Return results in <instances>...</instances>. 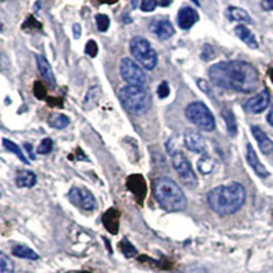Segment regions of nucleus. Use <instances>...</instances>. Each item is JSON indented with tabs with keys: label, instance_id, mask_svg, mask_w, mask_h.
<instances>
[{
	"label": "nucleus",
	"instance_id": "f257e3e1",
	"mask_svg": "<svg viewBox=\"0 0 273 273\" xmlns=\"http://www.w3.org/2000/svg\"><path fill=\"white\" fill-rule=\"evenodd\" d=\"M210 81L218 88L223 89L250 93L258 86V73L247 62L231 60L220 62L209 69Z\"/></svg>",
	"mask_w": 273,
	"mask_h": 273
},
{
	"label": "nucleus",
	"instance_id": "f03ea898",
	"mask_svg": "<svg viewBox=\"0 0 273 273\" xmlns=\"http://www.w3.org/2000/svg\"><path fill=\"white\" fill-rule=\"evenodd\" d=\"M209 208L220 216H231L240 210L246 201V190L240 183L221 184L214 187L206 195Z\"/></svg>",
	"mask_w": 273,
	"mask_h": 273
},
{
	"label": "nucleus",
	"instance_id": "7ed1b4c3",
	"mask_svg": "<svg viewBox=\"0 0 273 273\" xmlns=\"http://www.w3.org/2000/svg\"><path fill=\"white\" fill-rule=\"evenodd\" d=\"M153 195L157 204L167 212H180L187 206L183 190L171 178L160 176L153 180Z\"/></svg>",
	"mask_w": 273,
	"mask_h": 273
},
{
	"label": "nucleus",
	"instance_id": "20e7f679",
	"mask_svg": "<svg viewBox=\"0 0 273 273\" xmlns=\"http://www.w3.org/2000/svg\"><path fill=\"white\" fill-rule=\"evenodd\" d=\"M119 99L130 114L142 115L152 105V97L144 86L126 85L119 90Z\"/></svg>",
	"mask_w": 273,
	"mask_h": 273
},
{
	"label": "nucleus",
	"instance_id": "39448f33",
	"mask_svg": "<svg viewBox=\"0 0 273 273\" xmlns=\"http://www.w3.org/2000/svg\"><path fill=\"white\" fill-rule=\"evenodd\" d=\"M130 51L139 65L146 70H153L157 66V54L150 43L144 37H134L130 43Z\"/></svg>",
	"mask_w": 273,
	"mask_h": 273
},
{
	"label": "nucleus",
	"instance_id": "423d86ee",
	"mask_svg": "<svg viewBox=\"0 0 273 273\" xmlns=\"http://www.w3.org/2000/svg\"><path fill=\"white\" fill-rule=\"evenodd\" d=\"M186 118L195 124L198 129L204 130V131H212L216 127V122H214V116L210 112V109L201 101H194L190 103L186 107Z\"/></svg>",
	"mask_w": 273,
	"mask_h": 273
},
{
	"label": "nucleus",
	"instance_id": "0eeeda50",
	"mask_svg": "<svg viewBox=\"0 0 273 273\" xmlns=\"http://www.w3.org/2000/svg\"><path fill=\"white\" fill-rule=\"evenodd\" d=\"M171 153V160H172V164H174V168L176 169L179 178L183 180V183L189 187H194L197 186V176H195V172H194L193 167L186 156H184L180 150H169Z\"/></svg>",
	"mask_w": 273,
	"mask_h": 273
},
{
	"label": "nucleus",
	"instance_id": "6e6552de",
	"mask_svg": "<svg viewBox=\"0 0 273 273\" xmlns=\"http://www.w3.org/2000/svg\"><path fill=\"white\" fill-rule=\"evenodd\" d=\"M120 75L127 82V85H134V86H144L148 81L142 66L135 63L130 58H124L120 62Z\"/></svg>",
	"mask_w": 273,
	"mask_h": 273
},
{
	"label": "nucleus",
	"instance_id": "1a4fd4ad",
	"mask_svg": "<svg viewBox=\"0 0 273 273\" xmlns=\"http://www.w3.org/2000/svg\"><path fill=\"white\" fill-rule=\"evenodd\" d=\"M69 199L74 206L82 210H93L97 206L95 195L84 187H73L70 190Z\"/></svg>",
	"mask_w": 273,
	"mask_h": 273
},
{
	"label": "nucleus",
	"instance_id": "9d476101",
	"mask_svg": "<svg viewBox=\"0 0 273 273\" xmlns=\"http://www.w3.org/2000/svg\"><path fill=\"white\" fill-rule=\"evenodd\" d=\"M183 142L184 146L187 148L191 152H195V153H204L206 152V148L208 145L205 142V139L202 135L199 134L198 131L195 130H186L183 134Z\"/></svg>",
	"mask_w": 273,
	"mask_h": 273
},
{
	"label": "nucleus",
	"instance_id": "9b49d317",
	"mask_svg": "<svg viewBox=\"0 0 273 273\" xmlns=\"http://www.w3.org/2000/svg\"><path fill=\"white\" fill-rule=\"evenodd\" d=\"M149 30L160 40H168L175 35V29L168 20H154L150 22Z\"/></svg>",
	"mask_w": 273,
	"mask_h": 273
},
{
	"label": "nucleus",
	"instance_id": "f8f14e48",
	"mask_svg": "<svg viewBox=\"0 0 273 273\" xmlns=\"http://www.w3.org/2000/svg\"><path fill=\"white\" fill-rule=\"evenodd\" d=\"M269 103H270V95H269L268 90L265 89L261 93L248 100L246 105H244V108L251 114H261L262 111L268 108Z\"/></svg>",
	"mask_w": 273,
	"mask_h": 273
},
{
	"label": "nucleus",
	"instance_id": "ddd939ff",
	"mask_svg": "<svg viewBox=\"0 0 273 273\" xmlns=\"http://www.w3.org/2000/svg\"><path fill=\"white\" fill-rule=\"evenodd\" d=\"M199 17L198 13L191 9V7H183L180 9L178 13V25L180 29L187 30L190 28H193L197 22H198Z\"/></svg>",
	"mask_w": 273,
	"mask_h": 273
},
{
	"label": "nucleus",
	"instance_id": "4468645a",
	"mask_svg": "<svg viewBox=\"0 0 273 273\" xmlns=\"http://www.w3.org/2000/svg\"><path fill=\"white\" fill-rule=\"evenodd\" d=\"M246 159H247L248 165L253 168L254 172L258 175L259 178H268L269 171L265 168V165L259 161L258 157H257V154H255V150H254V148L250 144L246 145Z\"/></svg>",
	"mask_w": 273,
	"mask_h": 273
},
{
	"label": "nucleus",
	"instance_id": "2eb2a0df",
	"mask_svg": "<svg viewBox=\"0 0 273 273\" xmlns=\"http://www.w3.org/2000/svg\"><path fill=\"white\" fill-rule=\"evenodd\" d=\"M251 134L254 135L255 141L258 142L259 149L263 154H270L273 152V141L269 138L268 135L263 133L262 129L258 126H251Z\"/></svg>",
	"mask_w": 273,
	"mask_h": 273
},
{
	"label": "nucleus",
	"instance_id": "dca6fc26",
	"mask_svg": "<svg viewBox=\"0 0 273 273\" xmlns=\"http://www.w3.org/2000/svg\"><path fill=\"white\" fill-rule=\"evenodd\" d=\"M36 60H37V66H39V71H40L41 77L44 78L45 82L50 85L51 88H55L56 86V80H55L54 71L51 69L50 62L45 59L44 56H41V55H37Z\"/></svg>",
	"mask_w": 273,
	"mask_h": 273
},
{
	"label": "nucleus",
	"instance_id": "f3484780",
	"mask_svg": "<svg viewBox=\"0 0 273 273\" xmlns=\"http://www.w3.org/2000/svg\"><path fill=\"white\" fill-rule=\"evenodd\" d=\"M127 187H129L130 191L134 194L137 198H145L146 183H145L144 178L141 175H131V176H129V179H127Z\"/></svg>",
	"mask_w": 273,
	"mask_h": 273
},
{
	"label": "nucleus",
	"instance_id": "a211bd4d",
	"mask_svg": "<svg viewBox=\"0 0 273 273\" xmlns=\"http://www.w3.org/2000/svg\"><path fill=\"white\" fill-rule=\"evenodd\" d=\"M119 221H120V213L115 208L108 209L103 216V223L104 227L108 229L111 233H118L119 231Z\"/></svg>",
	"mask_w": 273,
	"mask_h": 273
},
{
	"label": "nucleus",
	"instance_id": "6ab92c4d",
	"mask_svg": "<svg viewBox=\"0 0 273 273\" xmlns=\"http://www.w3.org/2000/svg\"><path fill=\"white\" fill-rule=\"evenodd\" d=\"M235 35L238 36L240 40L243 41L244 44L253 48V50H257L258 48V43L255 40V36L251 33V30H248L244 25H238L235 28Z\"/></svg>",
	"mask_w": 273,
	"mask_h": 273
},
{
	"label": "nucleus",
	"instance_id": "aec40b11",
	"mask_svg": "<svg viewBox=\"0 0 273 273\" xmlns=\"http://www.w3.org/2000/svg\"><path fill=\"white\" fill-rule=\"evenodd\" d=\"M225 14H227V18L229 21H235V22H244V24H251L253 20H251V17L247 14V11L243 10V9H239V7H228L227 11H225Z\"/></svg>",
	"mask_w": 273,
	"mask_h": 273
},
{
	"label": "nucleus",
	"instance_id": "412c9836",
	"mask_svg": "<svg viewBox=\"0 0 273 273\" xmlns=\"http://www.w3.org/2000/svg\"><path fill=\"white\" fill-rule=\"evenodd\" d=\"M36 183H37V178H36V175L33 174V172L24 169V171H20V172L17 174V184H18L20 187L30 189V187H33Z\"/></svg>",
	"mask_w": 273,
	"mask_h": 273
},
{
	"label": "nucleus",
	"instance_id": "4be33fe9",
	"mask_svg": "<svg viewBox=\"0 0 273 273\" xmlns=\"http://www.w3.org/2000/svg\"><path fill=\"white\" fill-rule=\"evenodd\" d=\"M223 119L225 120V126H227V130L231 135H236L238 133V124H236V119H235V115L231 109H224L223 114Z\"/></svg>",
	"mask_w": 273,
	"mask_h": 273
},
{
	"label": "nucleus",
	"instance_id": "5701e85b",
	"mask_svg": "<svg viewBox=\"0 0 273 273\" xmlns=\"http://www.w3.org/2000/svg\"><path fill=\"white\" fill-rule=\"evenodd\" d=\"M13 254L15 257H20V258H26V259H39V254L33 251L32 248L26 247V246H22V244H18L13 248Z\"/></svg>",
	"mask_w": 273,
	"mask_h": 273
},
{
	"label": "nucleus",
	"instance_id": "b1692460",
	"mask_svg": "<svg viewBox=\"0 0 273 273\" xmlns=\"http://www.w3.org/2000/svg\"><path fill=\"white\" fill-rule=\"evenodd\" d=\"M48 123L52 126V127H55V129H65V127H67L70 123V119L66 116V115H62V114H52L50 116V119H48Z\"/></svg>",
	"mask_w": 273,
	"mask_h": 273
},
{
	"label": "nucleus",
	"instance_id": "393cba45",
	"mask_svg": "<svg viewBox=\"0 0 273 273\" xmlns=\"http://www.w3.org/2000/svg\"><path fill=\"white\" fill-rule=\"evenodd\" d=\"M197 167H198L199 172L204 175L210 174L214 168V161L212 157H209L208 154H204L201 159L198 160V164H197Z\"/></svg>",
	"mask_w": 273,
	"mask_h": 273
},
{
	"label": "nucleus",
	"instance_id": "a878e982",
	"mask_svg": "<svg viewBox=\"0 0 273 273\" xmlns=\"http://www.w3.org/2000/svg\"><path fill=\"white\" fill-rule=\"evenodd\" d=\"M3 145H5L6 149L10 150V152H13V153L17 154V157H18V159H20L22 163L29 164V161H28V159L25 157V154H24L22 149H21L20 146L15 144V142H13V141H10V139L3 138Z\"/></svg>",
	"mask_w": 273,
	"mask_h": 273
},
{
	"label": "nucleus",
	"instance_id": "bb28decb",
	"mask_svg": "<svg viewBox=\"0 0 273 273\" xmlns=\"http://www.w3.org/2000/svg\"><path fill=\"white\" fill-rule=\"evenodd\" d=\"M99 99H100V88L95 86V88H92V89L88 92V95H86V97H85L84 107L88 109L93 108V107L97 104Z\"/></svg>",
	"mask_w": 273,
	"mask_h": 273
},
{
	"label": "nucleus",
	"instance_id": "cd10ccee",
	"mask_svg": "<svg viewBox=\"0 0 273 273\" xmlns=\"http://www.w3.org/2000/svg\"><path fill=\"white\" fill-rule=\"evenodd\" d=\"M0 273H14V262L5 253L0 254Z\"/></svg>",
	"mask_w": 273,
	"mask_h": 273
},
{
	"label": "nucleus",
	"instance_id": "c85d7f7f",
	"mask_svg": "<svg viewBox=\"0 0 273 273\" xmlns=\"http://www.w3.org/2000/svg\"><path fill=\"white\" fill-rule=\"evenodd\" d=\"M119 248H120V251H122L126 257H133V255L137 254V248L130 243L129 240H127L126 238H124L123 240L119 243Z\"/></svg>",
	"mask_w": 273,
	"mask_h": 273
},
{
	"label": "nucleus",
	"instance_id": "c756f323",
	"mask_svg": "<svg viewBox=\"0 0 273 273\" xmlns=\"http://www.w3.org/2000/svg\"><path fill=\"white\" fill-rule=\"evenodd\" d=\"M109 24H111V21H109V18L105 14L96 15V25H97L99 32H107L109 28Z\"/></svg>",
	"mask_w": 273,
	"mask_h": 273
},
{
	"label": "nucleus",
	"instance_id": "7c9ffc66",
	"mask_svg": "<svg viewBox=\"0 0 273 273\" xmlns=\"http://www.w3.org/2000/svg\"><path fill=\"white\" fill-rule=\"evenodd\" d=\"M54 149V142H52V139L51 138H45L41 141V144L39 145V148H37V152L40 154H48L52 152Z\"/></svg>",
	"mask_w": 273,
	"mask_h": 273
},
{
	"label": "nucleus",
	"instance_id": "2f4dec72",
	"mask_svg": "<svg viewBox=\"0 0 273 273\" xmlns=\"http://www.w3.org/2000/svg\"><path fill=\"white\" fill-rule=\"evenodd\" d=\"M157 5H159L157 0H142L141 2V10L144 13H150L157 7Z\"/></svg>",
	"mask_w": 273,
	"mask_h": 273
},
{
	"label": "nucleus",
	"instance_id": "473e14b6",
	"mask_svg": "<svg viewBox=\"0 0 273 273\" xmlns=\"http://www.w3.org/2000/svg\"><path fill=\"white\" fill-rule=\"evenodd\" d=\"M85 52L89 55L90 58H96V55L99 52V47L96 44V41L90 40L86 43V47H85Z\"/></svg>",
	"mask_w": 273,
	"mask_h": 273
},
{
	"label": "nucleus",
	"instance_id": "72a5a7b5",
	"mask_svg": "<svg viewBox=\"0 0 273 273\" xmlns=\"http://www.w3.org/2000/svg\"><path fill=\"white\" fill-rule=\"evenodd\" d=\"M157 95L160 99H167L169 96V85L167 82H161L157 88Z\"/></svg>",
	"mask_w": 273,
	"mask_h": 273
},
{
	"label": "nucleus",
	"instance_id": "f704fd0d",
	"mask_svg": "<svg viewBox=\"0 0 273 273\" xmlns=\"http://www.w3.org/2000/svg\"><path fill=\"white\" fill-rule=\"evenodd\" d=\"M261 6L265 11H273V0H262Z\"/></svg>",
	"mask_w": 273,
	"mask_h": 273
},
{
	"label": "nucleus",
	"instance_id": "c9c22d12",
	"mask_svg": "<svg viewBox=\"0 0 273 273\" xmlns=\"http://www.w3.org/2000/svg\"><path fill=\"white\" fill-rule=\"evenodd\" d=\"M73 32H74V39H80L81 37V25L80 24H75L73 26Z\"/></svg>",
	"mask_w": 273,
	"mask_h": 273
},
{
	"label": "nucleus",
	"instance_id": "e433bc0d",
	"mask_svg": "<svg viewBox=\"0 0 273 273\" xmlns=\"http://www.w3.org/2000/svg\"><path fill=\"white\" fill-rule=\"evenodd\" d=\"M25 148H26V150H28V153H29L30 159L35 160L36 159V153H35V150L32 149V145H30V144H25Z\"/></svg>",
	"mask_w": 273,
	"mask_h": 273
},
{
	"label": "nucleus",
	"instance_id": "4c0bfd02",
	"mask_svg": "<svg viewBox=\"0 0 273 273\" xmlns=\"http://www.w3.org/2000/svg\"><path fill=\"white\" fill-rule=\"evenodd\" d=\"M157 3H159L161 7H168V6L172 3V0H157Z\"/></svg>",
	"mask_w": 273,
	"mask_h": 273
},
{
	"label": "nucleus",
	"instance_id": "58836bf2",
	"mask_svg": "<svg viewBox=\"0 0 273 273\" xmlns=\"http://www.w3.org/2000/svg\"><path fill=\"white\" fill-rule=\"evenodd\" d=\"M266 120H268V123L273 127V107L272 109H270V112L268 114V116H266Z\"/></svg>",
	"mask_w": 273,
	"mask_h": 273
},
{
	"label": "nucleus",
	"instance_id": "ea45409f",
	"mask_svg": "<svg viewBox=\"0 0 273 273\" xmlns=\"http://www.w3.org/2000/svg\"><path fill=\"white\" fill-rule=\"evenodd\" d=\"M101 3H108V5H112L115 2H118V0H100Z\"/></svg>",
	"mask_w": 273,
	"mask_h": 273
},
{
	"label": "nucleus",
	"instance_id": "a19ab883",
	"mask_svg": "<svg viewBox=\"0 0 273 273\" xmlns=\"http://www.w3.org/2000/svg\"><path fill=\"white\" fill-rule=\"evenodd\" d=\"M191 2H193L194 5H197V6H199V2H198V0H191Z\"/></svg>",
	"mask_w": 273,
	"mask_h": 273
},
{
	"label": "nucleus",
	"instance_id": "79ce46f5",
	"mask_svg": "<svg viewBox=\"0 0 273 273\" xmlns=\"http://www.w3.org/2000/svg\"><path fill=\"white\" fill-rule=\"evenodd\" d=\"M70 273H90V272H70Z\"/></svg>",
	"mask_w": 273,
	"mask_h": 273
},
{
	"label": "nucleus",
	"instance_id": "37998d69",
	"mask_svg": "<svg viewBox=\"0 0 273 273\" xmlns=\"http://www.w3.org/2000/svg\"><path fill=\"white\" fill-rule=\"evenodd\" d=\"M272 81H273V70H272Z\"/></svg>",
	"mask_w": 273,
	"mask_h": 273
}]
</instances>
